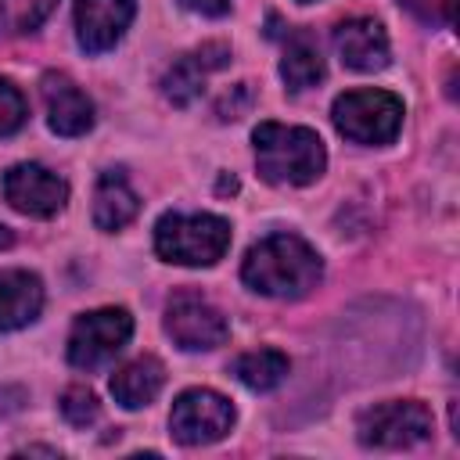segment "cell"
Here are the masks:
<instances>
[{"mask_svg": "<svg viewBox=\"0 0 460 460\" xmlns=\"http://www.w3.org/2000/svg\"><path fill=\"white\" fill-rule=\"evenodd\" d=\"M162 381H165V367H162L155 356H140V359L126 363L122 370H115V377H111V395H115L119 406L140 410V406H147V402L162 392Z\"/></svg>", "mask_w": 460, "mask_h": 460, "instance_id": "16", "label": "cell"}, {"mask_svg": "<svg viewBox=\"0 0 460 460\" xmlns=\"http://www.w3.org/2000/svg\"><path fill=\"white\" fill-rule=\"evenodd\" d=\"M255 165L266 183L277 187H305L313 183L323 165L327 151L323 140L305 126H284V122H259L255 133Z\"/></svg>", "mask_w": 460, "mask_h": 460, "instance_id": "2", "label": "cell"}, {"mask_svg": "<svg viewBox=\"0 0 460 460\" xmlns=\"http://www.w3.org/2000/svg\"><path fill=\"white\" fill-rule=\"evenodd\" d=\"M4 198L11 201V208H18L22 216H36V219H50L65 208L68 201V183L36 165V162H18L4 172Z\"/></svg>", "mask_w": 460, "mask_h": 460, "instance_id": "9", "label": "cell"}, {"mask_svg": "<svg viewBox=\"0 0 460 460\" xmlns=\"http://www.w3.org/2000/svg\"><path fill=\"white\" fill-rule=\"evenodd\" d=\"M288 356L277 352V349H255V352H244L230 363V374L252 388V392H273L284 377H288Z\"/></svg>", "mask_w": 460, "mask_h": 460, "instance_id": "18", "label": "cell"}, {"mask_svg": "<svg viewBox=\"0 0 460 460\" xmlns=\"http://www.w3.org/2000/svg\"><path fill=\"white\" fill-rule=\"evenodd\" d=\"M298 4H313V0H298Z\"/></svg>", "mask_w": 460, "mask_h": 460, "instance_id": "24", "label": "cell"}, {"mask_svg": "<svg viewBox=\"0 0 460 460\" xmlns=\"http://www.w3.org/2000/svg\"><path fill=\"white\" fill-rule=\"evenodd\" d=\"M234 428V406L212 388H187L176 395L169 413V435L180 446H208L219 442Z\"/></svg>", "mask_w": 460, "mask_h": 460, "instance_id": "7", "label": "cell"}, {"mask_svg": "<svg viewBox=\"0 0 460 460\" xmlns=\"http://www.w3.org/2000/svg\"><path fill=\"white\" fill-rule=\"evenodd\" d=\"M137 212H140V198L129 187L126 172L122 169L101 172L97 190H93V223H97V230H122Z\"/></svg>", "mask_w": 460, "mask_h": 460, "instance_id": "15", "label": "cell"}, {"mask_svg": "<svg viewBox=\"0 0 460 460\" xmlns=\"http://www.w3.org/2000/svg\"><path fill=\"white\" fill-rule=\"evenodd\" d=\"M40 97L47 108V122L61 137H83L93 126V104L90 97L61 72H47L40 79Z\"/></svg>", "mask_w": 460, "mask_h": 460, "instance_id": "11", "label": "cell"}, {"mask_svg": "<svg viewBox=\"0 0 460 460\" xmlns=\"http://www.w3.org/2000/svg\"><path fill=\"white\" fill-rule=\"evenodd\" d=\"M226 61H230V50H226L223 43H205L201 50H190V54L176 58V61L165 68V75H162V93H165V101H172L176 108H187V104L205 90L208 72L223 68Z\"/></svg>", "mask_w": 460, "mask_h": 460, "instance_id": "12", "label": "cell"}, {"mask_svg": "<svg viewBox=\"0 0 460 460\" xmlns=\"http://www.w3.org/2000/svg\"><path fill=\"white\" fill-rule=\"evenodd\" d=\"M165 334L183 352H208L226 341L230 323L208 298L194 291H176L165 305Z\"/></svg>", "mask_w": 460, "mask_h": 460, "instance_id": "8", "label": "cell"}, {"mask_svg": "<svg viewBox=\"0 0 460 460\" xmlns=\"http://www.w3.org/2000/svg\"><path fill=\"white\" fill-rule=\"evenodd\" d=\"M187 11H194V14H208V18H219V14H226L230 11V0H180Z\"/></svg>", "mask_w": 460, "mask_h": 460, "instance_id": "22", "label": "cell"}, {"mask_svg": "<svg viewBox=\"0 0 460 460\" xmlns=\"http://www.w3.org/2000/svg\"><path fill=\"white\" fill-rule=\"evenodd\" d=\"M323 277V262L298 234H270L248 248L241 280L266 298H302Z\"/></svg>", "mask_w": 460, "mask_h": 460, "instance_id": "1", "label": "cell"}, {"mask_svg": "<svg viewBox=\"0 0 460 460\" xmlns=\"http://www.w3.org/2000/svg\"><path fill=\"white\" fill-rule=\"evenodd\" d=\"M58 0H0V40L25 36L47 22Z\"/></svg>", "mask_w": 460, "mask_h": 460, "instance_id": "19", "label": "cell"}, {"mask_svg": "<svg viewBox=\"0 0 460 460\" xmlns=\"http://www.w3.org/2000/svg\"><path fill=\"white\" fill-rule=\"evenodd\" d=\"M230 248V223L208 212H165L155 223V252L176 266H216Z\"/></svg>", "mask_w": 460, "mask_h": 460, "instance_id": "3", "label": "cell"}, {"mask_svg": "<svg viewBox=\"0 0 460 460\" xmlns=\"http://www.w3.org/2000/svg\"><path fill=\"white\" fill-rule=\"evenodd\" d=\"M334 50L352 72H381L388 65V36L374 18H349L334 29Z\"/></svg>", "mask_w": 460, "mask_h": 460, "instance_id": "13", "label": "cell"}, {"mask_svg": "<svg viewBox=\"0 0 460 460\" xmlns=\"http://www.w3.org/2000/svg\"><path fill=\"white\" fill-rule=\"evenodd\" d=\"M137 14V0H75V40L86 54L111 50Z\"/></svg>", "mask_w": 460, "mask_h": 460, "instance_id": "10", "label": "cell"}, {"mask_svg": "<svg viewBox=\"0 0 460 460\" xmlns=\"http://www.w3.org/2000/svg\"><path fill=\"white\" fill-rule=\"evenodd\" d=\"M129 334H133V316L119 305L83 313L68 334V363L79 370H97L122 352Z\"/></svg>", "mask_w": 460, "mask_h": 460, "instance_id": "5", "label": "cell"}, {"mask_svg": "<svg viewBox=\"0 0 460 460\" xmlns=\"http://www.w3.org/2000/svg\"><path fill=\"white\" fill-rule=\"evenodd\" d=\"M11 241H14V234H11V230H7V226H4V223H0V248H7V244H11Z\"/></svg>", "mask_w": 460, "mask_h": 460, "instance_id": "23", "label": "cell"}, {"mask_svg": "<svg viewBox=\"0 0 460 460\" xmlns=\"http://www.w3.org/2000/svg\"><path fill=\"white\" fill-rule=\"evenodd\" d=\"M25 115H29V108H25L22 90L11 79H0V137L18 133L25 126Z\"/></svg>", "mask_w": 460, "mask_h": 460, "instance_id": "21", "label": "cell"}, {"mask_svg": "<svg viewBox=\"0 0 460 460\" xmlns=\"http://www.w3.org/2000/svg\"><path fill=\"white\" fill-rule=\"evenodd\" d=\"M61 417L72 424V428H90L97 417H101V402H97V395L90 392V388H68L65 395H61Z\"/></svg>", "mask_w": 460, "mask_h": 460, "instance_id": "20", "label": "cell"}, {"mask_svg": "<svg viewBox=\"0 0 460 460\" xmlns=\"http://www.w3.org/2000/svg\"><path fill=\"white\" fill-rule=\"evenodd\" d=\"M356 435L370 449H410L431 435V413L417 399L377 402L359 413Z\"/></svg>", "mask_w": 460, "mask_h": 460, "instance_id": "6", "label": "cell"}, {"mask_svg": "<svg viewBox=\"0 0 460 460\" xmlns=\"http://www.w3.org/2000/svg\"><path fill=\"white\" fill-rule=\"evenodd\" d=\"M43 309V284L29 270H0V331L32 323Z\"/></svg>", "mask_w": 460, "mask_h": 460, "instance_id": "14", "label": "cell"}, {"mask_svg": "<svg viewBox=\"0 0 460 460\" xmlns=\"http://www.w3.org/2000/svg\"><path fill=\"white\" fill-rule=\"evenodd\" d=\"M331 119L338 133L352 144H392L402 126V101L388 90H349L334 101Z\"/></svg>", "mask_w": 460, "mask_h": 460, "instance_id": "4", "label": "cell"}, {"mask_svg": "<svg viewBox=\"0 0 460 460\" xmlns=\"http://www.w3.org/2000/svg\"><path fill=\"white\" fill-rule=\"evenodd\" d=\"M280 79L288 83V90H309L323 79V58L316 50V43L305 32H295L284 43V58H280Z\"/></svg>", "mask_w": 460, "mask_h": 460, "instance_id": "17", "label": "cell"}]
</instances>
